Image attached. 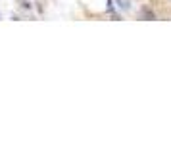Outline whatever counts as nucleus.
<instances>
[{
  "mask_svg": "<svg viewBox=\"0 0 171 165\" xmlns=\"http://www.w3.org/2000/svg\"><path fill=\"white\" fill-rule=\"evenodd\" d=\"M142 17L144 19H154V12H150L148 8H144L142 10Z\"/></svg>",
  "mask_w": 171,
  "mask_h": 165,
  "instance_id": "1",
  "label": "nucleus"
}]
</instances>
